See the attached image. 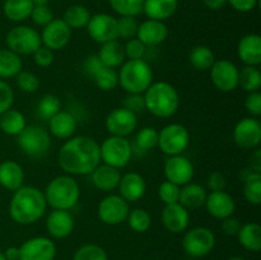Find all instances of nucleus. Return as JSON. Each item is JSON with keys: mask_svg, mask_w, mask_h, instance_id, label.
I'll use <instances>...</instances> for the list:
<instances>
[{"mask_svg": "<svg viewBox=\"0 0 261 260\" xmlns=\"http://www.w3.org/2000/svg\"><path fill=\"white\" fill-rule=\"evenodd\" d=\"M105 126L111 135L126 138L137 130L138 115L122 106L117 107L109 112L105 120Z\"/></svg>", "mask_w": 261, "mask_h": 260, "instance_id": "4468645a", "label": "nucleus"}, {"mask_svg": "<svg viewBox=\"0 0 261 260\" xmlns=\"http://www.w3.org/2000/svg\"><path fill=\"white\" fill-rule=\"evenodd\" d=\"M206 195H208V191L204 186H201L200 184L189 183L181 186L178 203L189 212L196 211L204 206Z\"/></svg>", "mask_w": 261, "mask_h": 260, "instance_id": "cd10ccee", "label": "nucleus"}, {"mask_svg": "<svg viewBox=\"0 0 261 260\" xmlns=\"http://www.w3.org/2000/svg\"><path fill=\"white\" fill-rule=\"evenodd\" d=\"M189 61H190L191 66L195 68L196 70L205 71L212 68V65L216 61V55L208 46L199 45L191 48L190 54H189Z\"/></svg>", "mask_w": 261, "mask_h": 260, "instance_id": "e433bc0d", "label": "nucleus"}, {"mask_svg": "<svg viewBox=\"0 0 261 260\" xmlns=\"http://www.w3.org/2000/svg\"><path fill=\"white\" fill-rule=\"evenodd\" d=\"M122 107L134 114H142L145 110L144 96L139 93H127L122 101Z\"/></svg>", "mask_w": 261, "mask_h": 260, "instance_id": "603ef678", "label": "nucleus"}, {"mask_svg": "<svg viewBox=\"0 0 261 260\" xmlns=\"http://www.w3.org/2000/svg\"><path fill=\"white\" fill-rule=\"evenodd\" d=\"M18 147L31 158H41L51 148L50 133L38 125H27L17 137Z\"/></svg>", "mask_w": 261, "mask_h": 260, "instance_id": "0eeeda50", "label": "nucleus"}, {"mask_svg": "<svg viewBox=\"0 0 261 260\" xmlns=\"http://www.w3.org/2000/svg\"><path fill=\"white\" fill-rule=\"evenodd\" d=\"M30 18L32 19V22L35 23L36 25L45 27V25H47L55 17H54L53 10L48 8V5H40V7H33Z\"/></svg>", "mask_w": 261, "mask_h": 260, "instance_id": "8fccbe9b", "label": "nucleus"}, {"mask_svg": "<svg viewBox=\"0 0 261 260\" xmlns=\"http://www.w3.org/2000/svg\"><path fill=\"white\" fill-rule=\"evenodd\" d=\"M105 66L102 64V61L99 60L98 55L97 54H93V55H89L84 59L83 64H82V69H83L84 74L86 75H89L91 78H93L94 74L99 70V69Z\"/></svg>", "mask_w": 261, "mask_h": 260, "instance_id": "6e6d98bb", "label": "nucleus"}, {"mask_svg": "<svg viewBox=\"0 0 261 260\" xmlns=\"http://www.w3.org/2000/svg\"><path fill=\"white\" fill-rule=\"evenodd\" d=\"M244 181V196L252 205H259L261 203V173L247 170Z\"/></svg>", "mask_w": 261, "mask_h": 260, "instance_id": "c9c22d12", "label": "nucleus"}, {"mask_svg": "<svg viewBox=\"0 0 261 260\" xmlns=\"http://www.w3.org/2000/svg\"><path fill=\"white\" fill-rule=\"evenodd\" d=\"M109 4L120 17H138L143 13L144 0H109Z\"/></svg>", "mask_w": 261, "mask_h": 260, "instance_id": "ea45409f", "label": "nucleus"}, {"mask_svg": "<svg viewBox=\"0 0 261 260\" xmlns=\"http://www.w3.org/2000/svg\"><path fill=\"white\" fill-rule=\"evenodd\" d=\"M92 81L102 91H114L119 86V74L116 69L102 66L98 71L93 75Z\"/></svg>", "mask_w": 261, "mask_h": 260, "instance_id": "a19ab883", "label": "nucleus"}, {"mask_svg": "<svg viewBox=\"0 0 261 260\" xmlns=\"http://www.w3.org/2000/svg\"><path fill=\"white\" fill-rule=\"evenodd\" d=\"M147 46L142 41L138 40L137 37L127 40L126 43L124 45L125 56H126L127 60H140V59H144L145 55H147Z\"/></svg>", "mask_w": 261, "mask_h": 260, "instance_id": "09e8293b", "label": "nucleus"}, {"mask_svg": "<svg viewBox=\"0 0 261 260\" xmlns=\"http://www.w3.org/2000/svg\"><path fill=\"white\" fill-rule=\"evenodd\" d=\"M15 78H17L15 81H17L18 88L25 93H33L40 87L38 76L30 70H22Z\"/></svg>", "mask_w": 261, "mask_h": 260, "instance_id": "49530a36", "label": "nucleus"}, {"mask_svg": "<svg viewBox=\"0 0 261 260\" xmlns=\"http://www.w3.org/2000/svg\"><path fill=\"white\" fill-rule=\"evenodd\" d=\"M47 205L53 209L70 211L81 198V188L73 176L60 175L54 177L43 190Z\"/></svg>", "mask_w": 261, "mask_h": 260, "instance_id": "20e7f679", "label": "nucleus"}, {"mask_svg": "<svg viewBox=\"0 0 261 260\" xmlns=\"http://www.w3.org/2000/svg\"><path fill=\"white\" fill-rule=\"evenodd\" d=\"M117 74L119 84L126 93L143 94L153 83V70L144 59L126 60Z\"/></svg>", "mask_w": 261, "mask_h": 260, "instance_id": "39448f33", "label": "nucleus"}, {"mask_svg": "<svg viewBox=\"0 0 261 260\" xmlns=\"http://www.w3.org/2000/svg\"><path fill=\"white\" fill-rule=\"evenodd\" d=\"M139 22L137 17H120L117 19V35L122 40H132L137 37Z\"/></svg>", "mask_w": 261, "mask_h": 260, "instance_id": "a18cd8bd", "label": "nucleus"}, {"mask_svg": "<svg viewBox=\"0 0 261 260\" xmlns=\"http://www.w3.org/2000/svg\"><path fill=\"white\" fill-rule=\"evenodd\" d=\"M47 211L45 194L36 186H20L9 203V216L15 223L28 226L40 221Z\"/></svg>", "mask_w": 261, "mask_h": 260, "instance_id": "f03ea898", "label": "nucleus"}, {"mask_svg": "<svg viewBox=\"0 0 261 260\" xmlns=\"http://www.w3.org/2000/svg\"><path fill=\"white\" fill-rule=\"evenodd\" d=\"M48 133L58 139H70L78 127V120L70 111H60L47 121Z\"/></svg>", "mask_w": 261, "mask_h": 260, "instance_id": "b1692460", "label": "nucleus"}, {"mask_svg": "<svg viewBox=\"0 0 261 260\" xmlns=\"http://www.w3.org/2000/svg\"><path fill=\"white\" fill-rule=\"evenodd\" d=\"M73 260H109V256L106 250L99 245L86 244L76 250Z\"/></svg>", "mask_w": 261, "mask_h": 260, "instance_id": "c03bdc74", "label": "nucleus"}, {"mask_svg": "<svg viewBox=\"0 0 261 260\" xmlns=\"http://www.w3.org/2000/svg\"><path fill=\"white\" fill-rule=\"evenodd\" d=\"M27 126L25 116L17 109H9L0 115V129L9 137H18Z\"/></svg>", "mask_w": 261, "mask_h": 260, "instance_id": "2f4dec72", "label": "nucleus"}, {"mask_svg": "<svg viewBox=\"0 0 261 260\" xmlns=\"http://www.w3.org/2000/svg\"><path fill=\"white\" fill-rule=\"evenodd\" d=\"M14 103V91L5 81L0 79V115L12 109Z\"/></svg>", "mask_w": 261, "mask_h": 260, "instance_id": "3c124183", "label": "nucleus"}, {"mask_svg": "<svg viewBox=\"0 0 261 260\" xmlns=\"http://www.w3.org/2000/svg\"><path fill=\"white\" fill-rule=\"evenodd\" d=\"M228 260H246V259H244V257H240V256H233Z\"/></svg>", "mask_w": 261, "mask_h": 260, "instance_id": "69168bd1", "label": "nucleus"}, {"mask_svg": "<svg viewBox=\"0 0 261 260\" xmlns=\"http://www.w3.org/2000/svg\"><path fill=\"white\" fill-rule=\"evenodd\" d=\"M209 70H211L212 83L218 91L228 93L239 87L240 69L233 61L227 59L216 60Z\"/></svg>", "mask_w": 261, "mask_h": 260, "instance_id": "f8f14e48", "label": "nucleus"}, {"mask_svg": "<svg viewBox=\"0 0 261 260\" xmlns=\"http://www.w3.org/2000/svg\"><path fill=\"white\" fill-rule=\"evenodd\" d=\"M8 48L17 55H33L42 46L37 30L30 25H17L8 32L5 38Z\"/></svg>", "mask_w": 261, "mask_h": 260, "instance_id": "1a4fd4ad", "label": "nucleus"}, {"mask_svg": "<svg viewBox=\"0 0 261 260\" xmlns=\"http://www.w3.org/2000/svg\"><path fill=\"white\" fill-rule=\"evenodd\" d=\"M162 224L171 233H181L186 231L190 223V212L180 203L166 204L161 213Z\"/></svg>", "mask_w": 261, "mask_h": 260, "instance_id": "aec40b11", "label": "nucleus"}, {"mask_svg": "<svg viewBox=\"0 0 261 260\" xmlns=\"http://www.w3.org/2000/svg\"><path fill=\"white\" fill-rule=\"evenodd\" d=\"M204 206L209 216L222 221L227 217L233 216L234 211H236V201H234L233 196L227 191H211L206 195Z\"/></svg>", "mask_w": 261, "mask_h": 260, "instance_id": "6ab92c4d", "label": "nucleus"}, {"mask_svg": "<svg viewBox=\"0 0 261 260\" xmlns=\"http://www.w3.org/2000/svg\"><path fill=\"white\" fill-rule=\"evenodd\" d=\"M190 143V133L188 127L178 122H172L158 132V144L160 149L166 155L182 154Z\"/></svg>", "mask_w": 261, "mask_h": 260, "instance_id": "6e6552de", "label": "nucleus"}, {"mask_svg": "<svg viewBox=\"0 0 261 260\" xmlns=\"http://www.w3.org/2000/svg\"><path fill=\"white\" fill-rule=\"evenodd\" d=\"M55 256L56 245L48 237H32L19 246V260H54Z\"/></svg>", "mask_w": 261, "mask_h": 260, "instance_id": "dca6fc26", "label": "nucleus"}, {"mask_svg": "<svg viewBox=\"0 0 261 260\" xmlns=\"http://www.w3.org/2000/svg\"><path fill=\"white\" fill-rule=\"evenodd\" d=\"M61 110V101L55 94H45L38 101L36 111L38 117L43 121H48L54 115L58 114Z\"/></svg>", "mask_w": 261, "mask_h": 260, "instance_id": "58836bf2", "label": "nucleus"}, {"mask_svg": "<svg viewBox=\"0 0 261 260\" xmlns=\"http://www.w3.org/2000/svg\"><path fill=\"white\" fill-rule=\"evenodd\" d=\"M33 4L31 0H5L3 4V13L10 22L20 23L28 19Z\"/></svg>", "mask_w": 261, "mask_h": 260, "instance_id": "72a5a7b5", "label": "nucleus"}, {"mask_svg": "<svg viewBox=\"0 0 261 260\" xmlns=\"http://www.w3.org/2000/svg\"><path fill=\"white\" fill-rule=\"evenodd\" d=\"M117 189H119V195L124 198L127 203H135L145 195L147 183L140 173L127 172L121 175V180Z\"/></svg>", "mask_w": 261, "mask_h": 260, "instance_id": "5701e85b", "label": "nucleus"}, {"mask_svg": "<svg viewBox=\"0 0 261 260\" xmlns=\"http://www.w3.org/2000/svg\"><path fill=\"white\" fill-rule=\"evenodd\" d=\"M86 28L88 30L89 37L99 45L119 40L117 18L107 13H97L92 15Z\"/></svg>", "mask_w": 261, "mask_h": 260, "instance_id": "ddd939ff", "label": "nucleus"}, {"mask_svg": "<svg viewBox=\"0 0 261 260\" xmlns=\"http://www.w3.org/2000/svg\"><path fill=\"white\" fill-rule=\"evenodd\" d=\"M239 86L247 93L259 91L261 87V73L257 66L245 65L240 69Z\"/></svg>", "mask_w": 261, "mask_h": 260, "instance_id": "4c0bfd02", "label": "nucleus"}, {"mask_svg": "<svg viewBox=\"0 0 261 260\" xmlns=\"http://www.w3.org/2000/svg\"><path fill=\"white\" fill-rule=\"evenodd\" d=\"M250 170L261 173V149L256 148L250 157Z\"/></svg>", "mask_w": 261, "mask_h": 260, "instance_id": "052dcab7", "label": "nucleus"}, {"mask_svg": "<svg viewBox=\"0 0 261 260\" xmlns=\"http://www.w3.org/2000/svg\"><path fill=\"white\" fill-rule=\"evenodd\" d=\"M233 140L242 149H256L261 143V124L257 117H244L233 129Z\"/></svg>", "mask_w": 261, "mask_h": 260, "instance_id": "2eb2a0df", "label": "nucleus"}, {"mask_svg": "<svg viewBox=\"0 0 261 260\" xmlns=\"http://www.w3.org/2000/svg\"><path fill=\"white\" fill-rule=\"evenodd\" d=\"M168 37V27L165 22L147 19L139 23L137 38L142 41L147 47H155L165 42Z\"/></svg>", "mask_w": 261, "mask_h": 260, "instance_id": "4be33fe9", "label": "nucleus"}, {"mask_svg": "<svg viewBox=\"0 0 261 260\" xmlns=\"http://www.w3.org/2000/svg\"><path fill=\"white\" fill-rule=\"evenodd\" d=\"M74 217L69 211L53 209L46 218V229L54 239H66L74 231Z\"/></svg>", "mask_w": 261, "mask_h": 260, "instance_id": "412c9836", "label": "nucleus"}, {"mask_svg": "<svg viewBox=\"0 0 261 260\" xmlns=\"http://www.w3.org/2000/svg\"><path fill=\"white\" fill-rule=\"evenodd\" d=\"M204 5L211 10H219L226 7L227 0H203Z\"/></svg>", "mask_w": 261, "mask_h": 260, "instance_id": "680f3d73", "label": "nucleus"}, {"mask_svg": "<svg viewBox=\"0 0 261 260\" xmlns=\"http://www.w3.org/2000/svg\"><path fill=\"white\" fill-rule=\"evenodd\" d=\"M180 190L181 186L176 185V184L171 183V181H163L158 188V196L161 200L166 204H173L178 203V198H180Z\"/></svg>", "mask_w": 261, "mask_h": 260, "instance_id": "de8ad7c7", "label": "nucleus"}, {"mask_svg": "<svg viewBox=\"0 0 261 260\" xmlns=\"http://www.w3.org/2000/svg\"><path fill=\"white\" fill-rule=\"evenodd\" d=\"M33 4V7H40V5H47L48 0H31Z\"/></svg>", "mask_w": 261, "mask_h": 260, "instance_id": "0e129e2a", "label": "nucleus"}, {"mask_svg": "<svg viewBox=\"0 0 261 260\" xmlns=\"http://www.w3.org/2000/svg\"><path fill=\"white\" fill-rule=\"evenodd\" d=\"M216 246V235L208 227H194L182 239V249L190 257H203Z\"/></svg>", "mask_w": 261, "mask_h": 260, "instance_id": "9d476101", "label": "nucleus"}, {"mask_svg": "<svg viewBox=\"0 0 261 260\" xmlns=\"http://www.w3.org/2000/svg\"><path fill=\"white\" fill-rule=\"evenodd\" d=\"M240 245L247 251L259 252L261 250V227L256 222L242 224L237 233Z\"/></svg>", "mask_w": 261, "mask_h": 260, "instance_id": "7c9ffc66", "label": "nucleus"}, {"mask_svg": "<svg viewBox=\"0 0 261 260\" xmlns=\"http://www.w3.org/2000/svg\"><path fill=\"white\" fill-rule=\"evenodd\" d=\"M32 59L33 63L40 66V68H48V66L53 65L54 60H55V55H54L53 50L45 47V46H41L36 53H33Z\"/></svg>", "mask_w": 261, "mask_h": 260, "instance_id": "864d4df0", "label": "nucleus"}, {"mask_svg": "<svg viewBox=\"0 0 261 260\" xmlns=\"http://www.w3.org/2000/svg\"><path fill=\"white\" fill-rule=\"evenodd\" d=\"M135 147L142 152H149L154 149L158 144V130L152 126L142 127L135 134Z\"/></svg>", "mask_w": 261, "mask_h": 260, "instance_id": "37998d69", "label": "nucleus"}, {"mask_svg": "<svg viewBox=\"0 0 261 260\" xmlns=\"http://www.w3.org/2000/svg\"><path fill=\"white\" fill-rule=\"evenodd\" d=\"M23 70V61L19 55L9 48L0 50V79L15 78Z\"/></svg>", "mask_w": 261, "mask_h": 260, "instance_id": "473e14b6", "label": "nucleus"}, {"mask_svg": "<svg viewBox=\"0 0 261 260\" xmlns=\"http://www.w3.org/2000/svg\"><path fill=\"white\" fill-rule=\"evenodd\" d=\"M91 180L94 188L103 193L115 191L121 180V172L119 168L111 167L105 163H101L93 172L91 173Z\"/></svg>", "mask_w": 261, "mask_h": 260, "instance_id": "a878e982", "label": "nucleus"}, {"mask_svg": "<svg viewBox=\"0 0 261 260\" xmlns=\"http://www.w3.org/2000/svg\"><path fill=\"white\" fill-rule=\"evenodd\" d=\"M206 185H208V189L211 191H222L226 189V177H224V175L221 171H213V172L208 176Z\"/></svg>", "mask_w": 261, "mask_h": 260, "instance_id": "4d7b16f0", "label": "nucleus"}, {"mask_svg": "<svg viewBox=\"0 0 261 260\" xmlns=\"http://www.w3.org/2000/svg\"><path fill=\"white\" fill-rule=\"evenodd\" d=\"M126 221L133 231L138 232V233H144L152 224V217L145 209L135 208L129 212Z\"/></svg>", "mask_w": 261, "mask_h": 260, "instance_id": "79ce46f5", "label": "nucleus"}, {"mask_svg": "<svg viewBox=\"0 0 261 260\" xmlns=\"http://www.w3.org/2000/svg\"><path fill=\"white\" fill-rule=\"evenodd\" d=\"M3 254L7 260H19V247L10 246Z\"/></svg>", "mask_w": 261, "mask_h": 260, "instance_id": "e2e57ef3", "label": "nucleus"}, {"mask_svg": "<svg viewBox=\"0 0 261 260\" xmlns=\"http://www.w3.org/2000/svg\"><path fill=\"white\" fill-rule=\"evenodd\" d=\"M91 17L92 14L88 10V8H86L84 5L81 4H74L66 8L61 19H63L64 22L69 25V28L73 31L86 28L89 19H91Z\"/></svg>", "mask_w": 261, "mask_h": 260, "instance_id": "f704fd0d", "label": "nucleus"}, {"mask_svg": "<svg viewBox=\"0 0 261 260\" xmlns=\"http://www.w3.org/2000/svg\"><path fill=\"white\" fill-rule=\"evenodd\" d=\"M241 226V221L233 216L222 219V229H223L224 233L228 235V236H237Z\"/></svg>", "mask_w": 261, "mask_h": 260, "instance_id": "13d9d810", "label": "nucleus"}, {"mask_svg": "<svg viewBox=\"0 0 261 260\" xmlns=\"http://www.w3.org/2000/svg\"><path fill=\"white\" fill-rule=\"evenodd\" d=\"M24 171L15 161L7 160L0 163V185L10 191H15L23 186Z\"/></svg>", "mask_w": 261, "mask_h": 260, "instance_id": "bb28decb", "label": "nucleus"}, {"mask_svg": "<svg viewBox=\"0 0 261 260\" xmlns=\"http://www.w3.org/2000/svg\"><path fill=\"white\" fill-rule=\"evenodd\" d=\"M178 8V0H144L143 13L148 19L165 22L172 17Z\"/></svg>", "mask_w": 261, "mask_h": 260, "instance_id": "c85d7f7f", "label": "nucleus"}, {"mask_svg": "<svg viewBox=\"0 0 261 260\" xmlns=\"http://www.w3.org/2000/svg\"><path fill=\"white\" fill-rule=\"evenodd\" d=\"M58 163L66 175H91L101 165L99 144L86 135L71 137L59 149Z\"/></svg>", "mask_w": 261, "mask_h": 260, "instance_id": "f257e3e1", "label": "nucleus"}, {"mask_svg": "<svg viewBox=\"0 0 261 260\" xmlns=\"http://www.w3.org/2000/svg\"><path fill=\"white\" fill-rule=\"evenodd\" d=\"M101 162L115 168L126 167L133 157L132 143L122 137L110 135L99 144Z\"/></svg>", "mask_w": 261, "mask_h": 260, "instance_id": "423d86ee", "label": "nucleus"}, {"mask_svg": "<svg viewBox=\"0 0 261 260\" xmlns=\"http://www.w3.org/2000/svg\"><path fill=\"white\" fill-rule=\"evenodd\" d=\"M245 109L252 117H259L261 115V93L259 91L251 92L245 98Z\"/></svg>", "mask_w": 261, "mask_h": 260, "instance_id": "5fc2aeb1", "label": "nucleus"}, {"mask_svg": "<svg viewBox=\"0 0 261 260\" xmlns=\"http://www.w3.org/2000/svg\"><path fill=\"white\" fill-rule=\"evenodd\" d=\"M259 0H227L234 10L240 13H249L256 8Z\"/></svg>", "mask_w": 261, "mask_h": 260, "instance_id": "bf43d9fd", "label": "nucleus"}, {"mask_svg": "<svg viewBox=\"0 0 261 260\" xmlns=\"http://www.w3.org/2000/svg\"><path fill=\"white\" fill-rule=\"evenodd\" d=\"M130 205L119 194H109L97 206V214L101 222L107 226H117L126 221Z\"/></svg>", "mask_w": 261, "mask_h": 260, "instance_id": "9b49d317", "label": "nucleus"}, {"mask_svg": "<svg viewBox=\"0 0 261 260\" xmlns=\"http://www.w3.org/2000/svg\"><path fill=\"white\" fill-rule=\"evenodd\" d=\"M97 55H98L102 64L107 68L117 69L126 61L124 45H121L119 40L102 43Z\"/></svg>", "mask_w": 261, "mask_h": 260, "instance_id": "c756f323", "label": "nucleus"}, {"mask_svg": "<svg viewBox=\"0 0 261 260\" xmlns=\"http://www.w3.org/2000/svg\"><path fill=\"white\" fill-rule=\"evenodd\" d=\"M0 260H7V259H5L4 254H3V252H2V251H0Z\"/></svg>", "mask_w": 261, "mask_h": 260, "instance_id": "338daca9", "label": "nucleus"}, {"mask_svg": "<svg viewBox=\"0 0 261 260\" xmlns=\"http://www.w3.org/2000/svg\"><path fill=\"white\" fill-rule=\"evenodd\" d=\"M40 33L42 46L53 51L63 50L71 38V30L61 18H54Z\"/></svg>", "mask_w": 261, "mask_h": 260, "instance_id": "f3484780", "label": "nucleus"}, {"mask_svg": "<svg viewBox=\"0 0 261 260\" xmlns=\"http://www.w3.org/2000/svg\"><path fill=\"white\" fill-rule=\"evenodd\" d=\"M239 59L250 66H259L261 64V37L257 33L245 35L237 45Z\"/></svg>", "mask_w": 261, "mask_h": 260, "instance_id": "393cba45", "label": "nucleus"}, {"mask_svg": "<svg viewBox=\"0 0 261 260\" xmlns=\"http://www.w3.org/2000/svg\"><path fill=\"white\" fill-rule=\"evenodd\" d=\"M143 96L145 110L160 119L172 117L180 107V94L167 82H153Z\"/></svg>", "mask_w": 261, "mask_h": 260, "instance_id": "7ed1b4c3", "label": "nucleus"}, {"mask_svg": "<svg viewBox=\"0 0 261 260\" xmlns=\"http://www.w3.org/2000/svg\"><path fill=\"white\" fill-rule=\"evenodd\" d=\"M166 180L176 184L178 186H184L191 183L194 177V165L188 157L182 154L171 155L167 158L163 166Z\"/></svg>", "mask_w": 261, "mask_h": 260, "instance_id": "a211bd4d", "label": "nucleus"}]
</instances>
